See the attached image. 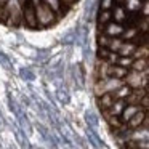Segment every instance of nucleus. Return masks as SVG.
<instances>
[{
	"label": "nucleus",
	"instance_id": "f257e3e1",
	"mask_svg": "<svg viewBox=\"0 0 149 149\" xmlns=\"http://www.w3.org/2000/svg\"><path fill=\"white\" fill-rule=\"evenodd\" d=\"M149 0H100L93 91L120 149H148Z\"/></svg>",
	"mask_w": 149,
	"mask_h": 149
}]
</instances>
